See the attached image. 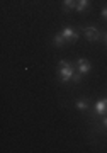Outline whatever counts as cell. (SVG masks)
<instances>
[{
  "mask_svg": "<svg viewBox=\"0 0 107 153\" xmlns=\"http://www.w3.org/2000/svg\"><path fill=\"white\" fill-rule=\"evenodd\" d=\"M58 73H59V78H61V82H70L71 78H73V75H75V66L71 65L70 61H65L61 60L58 63Z\"/></svg>",
  "mask_w": 107,
  "mask_h": 153,
  "instance_id": "6da1fadb",
  "label": "cell"
},
{
  "mask_svg": "<svg viewBox=\"0 0 107 153\" xmlns=\"http://www.w3.org/2000/svg\"><path fill=\"white\" fill-rule=\"evenodd\" d=\"M83 33H85V38L88 41H99V38H100V33L94 26H85L83 27Z\"/></svg>",
  "mask_w": 107,
  "mask_h": 153,
  "instance_id": "7a4b0ae2",
  "label": "cell"
},
{
  "mask_svg": "<svg viewBox=\"0 0 107 153\" xmlns=\"http://www.w3.org/2000/svg\"><path fill=\"white\" fill-rule=\"evenodd\" d=\"M75 66H77V71H78L80 75H87V73L92 70V65L85 60V58H80V60L77 61V65H75Z\"/></svg>",
  "mask_w": 107,
  "mask_h": 153,
  "instance_id": "3957f363",
  "label": "cell"
},
{
  "mask_svg": "<svg viewBox=\"0 0 107 153\" xmlns=\"http://www.w3.org/2000/svg\"><path fill=\"white\" fill-rule=\"evenodd\" d=\"M61 34L65 36V39H66L68 43H73V41H77V39H78V33H77V31H73L71 27H68V26H66V27H63Z\"/></svg>",
  "mask_w": 107,
  "mask_h": 153,
  "instance_id": "277c9868",
  "label": "cell"
},
{
  "mask_svg": "<svg viewBox=\"0 0 107 153\" xmlns=\"http://www.w3.org/2000/svg\"><path fill=\"white\" fill-rule=\"evenodd\" d=\"M107 112V99H102L95 104V114L99 116H104Z\"/></svg>",
  "mask_w": 107,
  "mask_h": 153,
  "instance_id": "5b68a950",
  "label": "cell"
},
{
  "mask_svg": "<svg viewBox=\"0 0 107 153\" xmlns=\"http://www.w3.org/2000/svg\"><path fill=\"white\" fill-rule=\"evenodd\" d=\"M65 43H68V41L65 39V36H63L61 33H59V34H56V36L53 38V44L56 46V48H61V46H65Z\"/></svg>",
  "mask_w": 107,
  "mask_h": 153,
  "instance_id": "8992f818",
  "label": "cell"
},
{
  "mask_svg": "<svg viewBox=\"0 0 107 153\" xmlns=\"http://www.w3.org/2000/svg\"><path fill=\"white\" fill-rule=\"evenodd\" d=\"M75 107L78 111H88V109H90V105H88V100H87V99H80V100H77Z\"/></svg>",
  "mask_w": 107,
  "mask_h": 153,
  "instance_id": "52a82bcc",
  "label": "cell"
},
{
  "mask_svg": "<svg viewBox=\"0 0 107 153\" xmlns=\"http://www.w3.org/2000/svg\"><path fill=\"white\" fill-rule=\"evenodd\" d=\"M63 9L65 10H73V9H77V0H63Z\"/></svg>",
  "mask_w": 107,
  "mask_h": 153,
  "instance_id": "ba28073f",
  "label": "cell"
},
{
  "mask_svg": "<svg viewBox=\"0 0 107 153\" xmlns=\"http://www.w3.org/2000/svg\"><path fill=\"white\" fill-rule=\"evenodd\" d=\"M88 7V0H77V12H83Z\"/></svg>",
  "mask_w": 107,
  "mask_h": 153,
  "instance_id": "9c48e42d",
  "label": "cell"
},
{
  "mask_svg": "<svg viewBox=\"0 0 107 153\" xmlns=\"http://www.w3.org/2000/svg\"><path fill=\"white\" fill-rule=\"evenodd\" d=\"M71 80H73V82H75V83H78V82H80V80H82V75H80V73H78V71H75V75H73V78H71Z\"/></svg>",
  "mask_w": 107,
  "mask_h": 153,
  "instance_id": "30bf717a",
  "label": "cell"
},
{
  "mask_svg": "<svg viewBox=\"0 0 107 153\" xmlns=\"http://www.w3.org/2000/svg\"><path fill=\"white\" fill-rule=\"evenodd\" d=\"M100 14H102V19H106V21H107V7H104V9H102Z\"/></svg>",
  "mask_w": 107,
  "mask_h": 153,
  "instance_id": "8fae6325",
  "label": "cell"
},
{
  "mask_svg": "<svg viewBox=\"0 0 107 153\" xmlns=\"http://www.w3.org/2000/svg\"><path fill=\"white\" fill-rule=\"evenodd\" d=\"M102 124H104V128L107 129V117H104V121H102Z\"/></svg>",
  "mask_w": 107,
  "mask_h": 153,
  "instance_id": "7c38bea8",
  "label": "cell"
},
{
  "mask_svg": "<svg viewBox=\"0 0 107 153\" xmlns=\"http://www.w3.org/2000/svg\"><path fill=\"white\" fill-rule=\"evenodd\" d=\"M104 41H106V44H107V33L104 34Z\"/></svg>",
  "mask_w": 107,
  "mask_h": 153,
  "instance_id": "4fadbf2b",
  "label": "cell"
}]
</instances>
